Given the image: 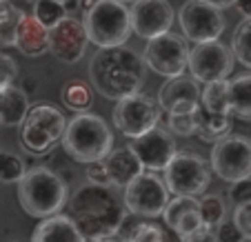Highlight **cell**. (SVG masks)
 Here are the masks:
<instances>
[{
  "mask_svg": "<svg viewBox=\"0 0 251 242\" xmlns=\"http://www.w3.org/2000/svg\"><path fill=\"white\" fill-rule=\"evenodd\" d=\"M58 143H60V140L38 131V129H33L31 124H27V122L20 124V145H23V149L27 153H33V156H49V153L56 149Z\"/></svg>",
  "mask_w": 251,
  "mask_h": 242,
  "instance_id": "26",
  "label": "cell"
},
{
  "mask_svg": "<svg viewBox=\"0 0 251 242\" xmlns=\"http://www.w3.org/2000/svg\"><path fill=\"white\" fill-rule=\"evenodd\" d=\"M31 242H87L85 233L76 227L69 216L56 214L45 218L31 233Z\"/></svg>",
  "mask_w": 251,
  "mask_h": 242,
  "instance_id": "19",
  "label": "cell"
},
{
  "mask_svg": "<svg viewBox=\"0 0 251 242\" xmlns=\"http://www.w3.org/2000/svg\"><path fill=\"white\" fill-rule=\"evenodd\" d=\"M145 60L129 47H107L98 49L89 62L91 87L102 98L123 100L138 94L145 82Z\"/></svg>",
  "mask_w": 251,
  "mask_h": 242,
  "instance_id": "2",
  "label": "cell"
},
{
  "mask_svg": "<svg viewBox=\"0 0 251 242\" xmlns=\"http://www.w3.org/2000/svg\"><path fill=\"white\" fill-rule=\"evenodd\" d=\"M23 16L25 14L11 2V0H0V31L2 33H5V29H9V31L14 33V27L18 24V20L23 18ZM7 36H9V33H7Z\"/></svg>",
  "mask_w": 251,
  "mask_h": 242,
  "instance_id": "33",
  "label": "cell"
},
{
  "mask_svg": "<svg viewBox=\"0 0 251 242\" xmlns=\"http://www.w3.org/2000/svg\"><path fill=\"white\" fill-rule=\"evenodd\" d=\"M104 167H107V173H109L111 187H118V189H125L133 178L145 171V167L138 160V156L133 153L131 147L114 149L109 156L104 158Z\"/></svg>",
  "mask_w": 251,
  "mask_h": 242,
  "instance_id": "18",
  "label": "cell"
},
{
  "mask_svg": "<svg viewBox=\"0 0 251 242\" xmlns=\"http://www.w3.org/2000/svg\"><path fill=\"white\" fill-rule=\"evenodd\" d=\"M94 242H123L118 238H102V240H94Z\"/></svg>",
  "mask_w": 251,
  "mask_h": 242,
  "instance_id": "46",
  "label": "cell"
},
{
  "mask_svg": "<svg viewBox=\"0 0 251 242\" xmlns=\"http://www.w3.org/2000/svg\"><path fill=\"white\" fill-rule=\"evenodd\" d=\"M16 78H18V65L11 56L7 53H0V87L14 85Z\"/></svg>",
  "mask_w": 251,
  "mask_h": 242,
  "instance_id": "38",
  "label": "cell"
},
{
  "mask_svg": "<svg viewBox=\"0 0 251 242\" xmlns=\"http://www.w3.org/2000/svg\"><path fill=\"white\" fill-rule=\"evenodd\" d=\"M87 43L89 38H87L85 24L74 16H67L56 27L49 29V53L67 65H74L85 56Z\"/></svg>",
  "mask_w": 251,
  "mask_h": 242,
  "instance_id": "13",
  "label": "cell"
},
{
  "mask_svg": "<svg viewBox=\"0 0 251 242\" xmlns=\"http://www.w3.org/2000/svg\"><path fill=\"white\" fill-rule=\"evenodd\" d=\"M169 194L165 178L156 176V171H142L125 187L123 200L129 214L140 218H158L169 204Z\"/></svg>",
  "mask_w": 251,
  "mask_h": 242,
  "instance_id": "7",
  "label": "cell"
},
{
  "mask_svg": "<svg viewBox=\"0 0 251 242\" xmlns=\"http://www.w3.org/2000/svg\"><path fill=\"white\" fill-rule=\"evenodd\" d=\"M27 91L16 85L0 87V124L5 127H20L29 114Z\"/></svg>",
  "mask_w": 251,
  "mask_h": 242,
  "instance_id": "20",
  "label": "cell"
},
{
  "mask_svg": "<svg viewBox=\"0 0 251 242\" xmlns=\"http://www.w3.org/2000/svg\"><path fill=\"white\" fill-rule=\"evenodd\" d=\"M213 242H247V238L242 236V231L231 218L225 220L223 224H218V229L213 231Z\"/></svg>",
  "mask_w": 251,
  "mask_h": 242,
  "instance_id": "34",
  "label": "cell"
},
{
  "mask_svg": "<svg viewBox=\"0 0 251 242\" xmlns=\"http://www.w3.org/2000/svg\"><path fill=\"white\" fill-rule=\"evenodd\" d=\"M11 45L29 58L43 56L49 51V29L38 23L33 14H25L14 27Z\"/></svg>",
  "mask_w": 251,
  "mask_h": 242,
  "instance_id": "17",
  "label": "cell"
},
{
  "mask_svg": "<svg viewBox=\"0 0 251 242\" xmlns=\"http://www.w3.org/2000/svg\"><path fill=\"white\" fill-rule=\"evenodd\" d=\"M60 143L71 160L89 165L104 160L114 151V131L100 116L87 111L67 120V129Z\"/></svg>",
  "mask_w": 251,
  "mask_h": 242,
  "instance_id": "3",
  "label": "cell"
},
{
  "mask_svg": "<svg viewBox=\"0 0 251 242\" xmlns=\"http://www.w3.org/2000/svg\"><path fill=\"white\" fill-rule=\"evenodd\" d=\"M198 209H200V218H202L204 227H209L211 231H216L218 224H223L227 220V204H225L223 195H216V194L200 195Z\"/></svg>",
  "mask_w": 251,
  "mask_h": 242,
  "instance_id": "27",
  "label": "cell"
},
{
  "mask_svg": "<svg viewBox=\"0 0 251 242\" xmlns=\"http://www.w3.org/2000/svg\"><path fill=\"white\" fill-rule=\"evenodd\" d=\"M194 209H198V198H191V195H176L174 200H169L165 214H162L165 224L169 229H174L176 222H178L187 211H194Z\"/></svg>",
  "mask_w": 251,
  "mask_h": 242,
  "instance_id": "32",
  "label": "cell"
},
{
  "mask_svg": "<svg viewBox=\"0 0 251 242\" xmlns=\"http://www.w3.org/2000/svg\"><path fill=\"white\" fill-rule=\"evenodd\" d=\"M211 171L225 182L251 178V140L240 133H227L211 147Z\"/></svg>",
  "mask_w": 251,
  "mask_h": 242,
  "instance_id": "9",
  "label": "cell"
},
{
  "mask_svg": "<svg viewBox=\"0 0 251 242\" xmlns=\"http://www.w3.org/2000/svg\"><path fill=\"white\" fill-rule=\"evenodd\" d=\"M236 7L240 9V14L245 16V18H251V0H238Z\"/></svg>",
  "mask_w": 251,
  "mask_h": 242,
  "instance_id": "42",
  "label": "cell"
},
{
  "mask_svg": "<svg viewBox=\"0 0 251 242\" xmlns=\"http://www.w3.org/2000/svg\"><path fill=\"white\" fill-rule=\"evenodd\" d=\"M129 147L133 149V153L147 171H165L169 162L174 160V156L178 153L171 131L162 127L151 129L140 138H133Z\"/></svg>",
  "mask_w": 251,
  "mask_h": 242,
  "instance_id": "14",
  "label": "cell"
},
{
  "mask_svg": "<svg viewBox=\"0 0 251 242\" xmlns=\"http://www.w3.org/2000/svg\"><path fill=\"white\" fill-rule=\"evenodd\" d=\"M142 60L151 72L167 78L182 76L189 69V47L185 38L176 33H162L158 38L147 40V47L142 51Z\"/></svg>",
  "mask_w": 251,
  "mask_h": 242,
  "instance_id": "10",
  "label": "cell"
},
{
  "mask_svg": "<svg viewBox=\"0 0 251 242\" xmlns=\"http://www.w3.org/2000/svg\"><path fill=\"white\" fill-rule=\"evenodd\" d=\"M233 222L238 224V229L242 231V236L251 242V202L238 204L233 209Z\"/></svg>",
  "mask_w": 251,
  "mask_h": 242,
  "instance_id": "39",
  "label": "cell"
},
{
  "mask_svg": "<svg viewBox=\"0 0 251 242\" xmlns=\"http://www.w3.org/2000/svg\"><path fill=\"white\" fill-rule=\"evenodd\" d=\"M78 2H80V11H82V14L91 11L96 5H98V0H78Z\"/></svg>",
  "mask_w": 251,
  "mask_h": 242,
  "instance_id": "43",
  "label": "cell"
},
{
  "mask_svg": "<svg viewBox=\"0 0 251 242\" xmlns=\"http://www.w3.org/2000/svg\"><path fill=\"white\" fill-rule=\"evenodd\" d=\"M227 200L233 204V209H236L238 204L251 202V178L231 182V187H229V191H227Z\"/></svg>",
  "mask_w": 251,
  "mask_h": 242,
  "instance_id": "35",
  "label": "cell"
},
{
  "mask_svg": "<svg viewBox=\"0 0 251 242\" xmlns=\"http://www.w3.org/2000/svg\"><path fill=\"white\" fill-rule=\"evenodd\" d=\"M160 114L162 107L158 98L138 91V94L118 100V105L114 107V124L123 136L133 140V138H140L147 131L156 129L160 122Z\"/></svg>",
  "mask_w": 251,
  "mask_h": 242,
  "instance_id": "8",
  "label": "cell"
},
{
  "mask_svg": "<svg viewBox=\"0 0 251 242\" xmlns=\"http://www.w3.org/2000/svg\"><path fill=\"white\" fill-rule=\"evenodd\" d=\"M200 127V107L194 114H169L167 129L176 136H196Z\"/></svg>",
  "mask_w": 251,
  "mask_h": 242,
  "instance_id": "31",
  "label": "cell"
},
{
  "mask_svg": "<svg viewBox=\"0 0 251 242\" xmlns=\"http://www.w3.org/2000/svg\"><path fill=\"white\" fill-rule=\"evenodd\" d=\"M227 133H231V116H220V114H209L207 109H202L200 105V127L196 136L202 143H218L220 138H225Z\"/></svg>",
  "mask_w": 251,
  "mask_h": 242,
  "instance_id": "24",
  "label": "cell"
},
{
  "mask_svg": "<svg viewBox=\"0 0 251 242\" xmlns=\"http://www.w3.org/2000/svg\"><path fill=\"white\" fill-rule=\"evenodd\" d=\"M60 98H62V105L67 109L76 111V114H87L91 109V102H94V94H91L89 82L78 80V78L65 82V87L60 91Z\"/></svg>",
  "mask_w": 251,
  "mask_h": 242,
  "instance_id": "23",
  "label": "cell"
},
{
  "mask_svg": "<svg viewBox=\"0 0 251 242\" xmlns=\"http://www.w3.org/2000/svg\"><path fill=\"white\" fill-rule=\"evenodd\" d=\"M233 51L220 40L198 43L189 49V72L202 85L216 80H227L233 72Z\"/></svg>",
  "mask_w": 251,
  "mask_h": 242,
  "instance_id": "11",
  "label": "cell"
},
{
  "mask_svg": "<svg viewBox=\"0 0 251 242\" xmlns=\"http://www.w3.org/2000/svg\"><path fill=\"white\" fill-rule=\"evenodd\" d=\"M58 2H62V5H65V2H69V0H58Z\"/></svg>",
  "mask_w": 251,
  "mask_h": 242,
  "instance_id": "48",
  "label": "cell"
},
{
  "mask_svg": "<svg viewBox=\"0 0 251 242\" xmlns=\"http://www.w3.org/2000/svg\"><path fill=\"white\" fill-rule=\"evenodd\" d=\"M87 38L98 49L123 47L133 33L131 11L118 0H98V5L82 16Z\"/></svg>",
  "mask_w": 251,
  "mask_h": 242,
  "instance_id": "5",
  "label": "cell"
},
{
  "mask_svg": "<svg viewBox=\"0 0 251 242\" xmlns=\"http://www.w3.org/2000/svg\"><path fill=\"white\" fill-rule=\"evenodd\" d=\"M211 242H213V240H211Z\"/></svg>",
  "mask_w": 251,
  "mask_h": 242,
  "instance_id": "50",
  "label": "cell"
},
{
  "mask_svg": "<svg viewBox=\"0 0 251 242\" xmlns=\"http://www.w3.org/2000/svg\"><path fill=\"white\" fill-rule=\"evenodd\" d=\"M67 207H69V218L91 242L116 238L120 222L127 214L125 200H120L111 191V187H100L91 182L78 187L76 194H71Z\"/></svg>",
  "mask_w": 251,
  "mask_h": 242,
  "instance_id": "1",
  "label": "cell"
},
{
  "mask_svg": "<svg viewBox=\"0 0 251 242\" xmlns=\"http://www.w3.org/2000/svg\"><path fill=\"white\" fill-rule=\"evenodd\" d=\"M131 29L140 38H158L174 24V7L167 0H136L131 5Z\"/></svg>",
  "mask_w": 251,
  "mask_h": 242,
  "instance_id": "15",
  "label": "cell"
},
{
  "mask_svg": "<svg viewBox=\"0 0 251 242\" xmlns=\"http://www.w3.org/2000/svg\"><path fill=\"white\" fill-rule=\"evenodd\" d=\"M247 242H249V240H247Z\"/></svg>",
  "mask_w": 251,
  "mask_h": 242,
  "instance_id": "49",
  "label": "cell"
},
{
  "mask_svg": "<svg viewBox=\"0 0 251 242\" xmlns=\"http://www.w3.org/2000/svg\"><path fill=\"white\" fill-rule=\"evenodd\" d=\"M25 173H27V167L18 153L0 151V182H5V185L20 182Z\"/></svg>",
  "mask_w": 251,
  "mask_h": 242,
  "instance_id": "29",
  "label": "cell"
},
{
  "mask_svg": "<svg viewBox=\"0 0 251 242\" xmlns=\"http://www.w3.org/2000/svg\"><path fill=\"white\" fill-rule=\"evenodd\" d=\"M33 16L38 23H43L47 29L56 27L62 18H67V9L58 0H38L33 7Z\"/></svg>",
  "mask_w": 251,
  "mask_h": 242,
  "instance_id": "30",
  "label": "cell"
},
{
  "mask_svg": "<svg viewBox=\"0 0 251 242\" xmlns=\"http://www.w3.org/2000/svg\"><path fill=\"white\" fill-rule=\"evenodd\" d=\"M131 242H171V240L167 238V233L160 227H156L151 222H142L138 227L136 236L131 238Z\"/></svg>",
  "mask_w": 251,
  "mask_h": 242,
  "instance_id": "36",
  "label": "cell"
},
{
  "mask_svg": "<svg viewBox=\"0 0 251 242\" xmlns=\"http://www.w3.org/2000/svg\"><path fill=\"white\" fill-rule=\"evenodd\" d=\"M145 222V220L140 218V216H136V214H125V218H123V222H120V229H118V240H123V242H131V238L136 236V231H138V227Z\"/></svg>",
  "mask_w": 251,
  "mask_h": 242,
  "instance_id": "40",
  "label": "cell"
},
{
  "mask_svg": "<svg viewBox=\"0 0 251 242\" xmlns=\"http://www.w3.org/2000/svg\"><path fill=\"white\" fill-rule=\"evenodd\" d=\"M25 122L31 124V127L38 129V131L47 133V136L56 138V140H62V133H65V129H67L65 116H62L53 105H49V102H38V105H33L31 109H29Z\"/></svg>",
  "mask_w": 251,
  "mask_h": 242,
  "instance_id": "21",
  "label": "cell"
},
{
  "mask_svg": "<svg viewBox=\"0 0 251 242\" xmlns=\"http://www.w3.org/2000/svg\"><path fill=\"white\" fill-rule=\"evenodd\" d=\"M11 2H14V5L18 7L20 11H23V7H31V9H33V7H36V2H38V0H11ZM23 14H25V11H23Z\"/></svg>",
  "mask_w": 251,
  "mask_h": 242,
  "instance_id": "44",
  "label": "cell"
},
{
  "mask_svg": "<svg viewBox=\"0 0 251 242\" xmlns=\"http://www.w3.org/2000/svg\"><path fill=\"white\" fill-rule=\"evenodd\" d=\"M7 45H11V38H9V36H7V33H2V31H0V53H2V49H5Z\"/></svg>",
  "mask_w": 251,
  "mask_h": 242,
  "instance_id": "45",
  "label": "cell"
},
{
  "mask_svg": "<svg viewBox=\"0 0 251 242\" xmlns=\"http://www.w3.org/2000/svg\"><path fill=\"white\" fill-rule=\"evenodd\" d=\"M200 105L209 114L231 116V107H229V80H216V82L204 85Z\"/></svg>",
  "mask_w": 251,
  "mask_h": 242,
  "instance_id": "25",
  "label": "cell"
},
{
  "mask_svg": "<svg viewBox=\"0 0 251 242\" xmlns=\"http://www.w3.org/2000/svg\"><path fill=\"white\" fill-rule=\"evenodd\" d=\"M165 182L174 195L200 198L211 185V165L196 151H178L165 169Z\"/></svg>",
  "mask_w": 251,
  "mask_h": 242,
  "instance_id": "6",
  "label": "cell"
},
{
  "mask_svg": "<svg viewBox=\"0 0 251 242\" xmlns=\"http://www.w3.org/2000/svg\"><path fill=\"white\" fill-rule=\"evenodd\" d=\"M118 2H125V5H127V2H136V0H118Z\"/></svg>",
  "mask_w": 251,
  "mask_h": 242,
  "instance_id": "47",
  "label": "cell"
},
{
  "mask_svg": "<svg viewBox=\"0 0 251 242\" xmlns=\"http://www.w3.org/2000/svg\"><path fill=\"white\" fill-rule=\"evenodd\" d=\"M231 51L240 65L251 69V18H245L233 31Z\"/></svg>",
  "mask_w": 251,
  "mask_h": 242,
  "instance_id": "28",
  "label": "cell"
},
{
  "mask_svg": "<svg viewBox=\"0 0 251 242\" xmlns=\"http://www.w3.org/2000/svg\"><path fill=\"white\" fill-rule=\"evenodd\" d=\"M200 98H202L200 82L185 73L169 78L158 94V102L167 114H194L200 107Z\"/></svg>",
  "mask_w": 251,
  "mask_h": 242,
  "instance_id": "16",
  "label": "cell"
},
{
  "mask_svg": "<svg viewBox=\"0 0 251 242\" xmlns=\"http://www.w3.org/2000/svg\"><path fill=\"white\" fill-rule=\"evenodd\" d=\"M85 176H87V182H91V185L111 187V180H109V173H107V167H104V160L89 162L87 169H85Z\"/></svg>",
  "mask_w": 251,
  "mask_h": 242,
  "instance_id": "37",
  "label": "cell"
},
{
  "mask_svg": "<svg viewBox=\"0 0 251 242\" xmlns=\"http://www.w3.org/2000/svg\"><path fill=\"white\" fill-rule=\"evenodd\" d=\"M178 23L185 33V40L194 45L218 40L225 31L223 11L202 0H187L178 14Z\"/></svg>",
  "mask_w": 251,
  "mask_h": 242,
  "instance_id": "12",
  "label": "cell"
},
{
  "mask_svg": "<svg viewBox=\"0 0 251 242\" xmlns=\"http://www.w3.org/2000/svg\"><path fill=\"white\" fill-rule=\"evenodd\" d=\"M202 2H207V5H211V7H216V9H229V7H233L238 2V0H202Z\"/></svg>",
  "mask_w": 251,
  "mask_h": 242,
  "instance_id": "41",
  "label": "cell"
},
{
  "mask_svg": "<svg viewBox=\"0 0 251 242\" xmlns=\"http://www.w3.org/2000/svg\"><path fill=\"white\" fill-rule=\"evenodd\" d=\"M229 107L231 116L251 122V73L236 76L229 82Z\"/></svg>",
  "mask_w": 251,
  "mask_h": 242,
  "instance_id": "22",
  "label": "cell"
},
{
  "mask_svg": "<svg viewBox=\"0 0 251 242\" xmlns=\"http://www.w3.org/2000/svg\"><path fill=\"white\" fill-rule=\"evenodd\" d=\"M18 202L33 218H51L67 204V185L58 171L33 167L18 182Z\"/></svg>",
  "mask_w": 251,
  "mask_h": 242,
  "instance_id": "4",
  "label": "cell"
}]
</instances>
